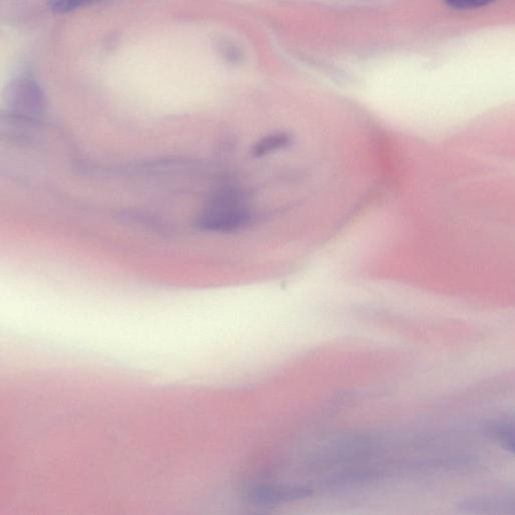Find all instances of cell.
Masks as SVG:
<instances>
[{
    "instance_id": "obj_5",
    "label": "cell",
    "mask_w": 515,
    "mask_h": 515,
    "mask_svg": "<svg viewBox=\"0 0 515 515\" xmlns=\"http://www.w3.org/2000/svg\"><path fill=\"white\" fill-rule=\"evenodd\" d=\"M496 0H444L447 6L455 10H473L492 3Z\"/></svg>"
},
{
    "instance_id": "obj_4",
    "label": "cell",
    "mask_w": 515,
    "mask_h": 515,
    "mask_svg": "<svg viewBox=\"0 0 515 515\" xmlns=\"http://www.w3.org/2000/svg\"><path fill=\"white\" fill-rule=\"evenodd\" d=\"M101 0H52V10L56 13H68L91 6Z\"/></svg>"
},
{
    "instance_id": "obj_3",
    "label": "cell",
    "mask_w": 515,
    "mask_h": 515,
    "mask_svg": "<svg viewBox=\"0 0 515 515\" xmlns=\"http://www.w3.org/2000/svg\"><path fill=\"white\" fill-rule=\"evenodd\" d=\"M487 434L506 451L515 455V424L496 422L488 427Z\"/></svg>"
},
{
    "instance_id": "obj_1",
    "label": "cell",
    "mask_w": 515,
    "mask_h": 515,
    "mask_svg": "<svg viewBox=\"0 0 515 515\" xmlns=\"http://www.w3.org/2000/svg\"><path fill=\"white\" fill-rule=\"evenodd\" d=\"M253 207L244 189L223 187L209 198L196 225L203 230L216 232L246 229L257 214Z\"/></svg>"
},
{
    "instance_id": "obj_2",
    "label": "cell",
    "mask_w": 515,
    "mask_h": 515,
    "mask_svg": "<svg viewBox=\"0 0 515 515\" xmlns=\"http://www.w3.org/2000/svg\"><path fill=\"white\" fill-rule=\"evenodd\" d=\"M8 109L13 117L26 122L40 118L45 110V98L38 84L29 78L15 81L8 93Z\"/></svg>"
}]
</instances>
